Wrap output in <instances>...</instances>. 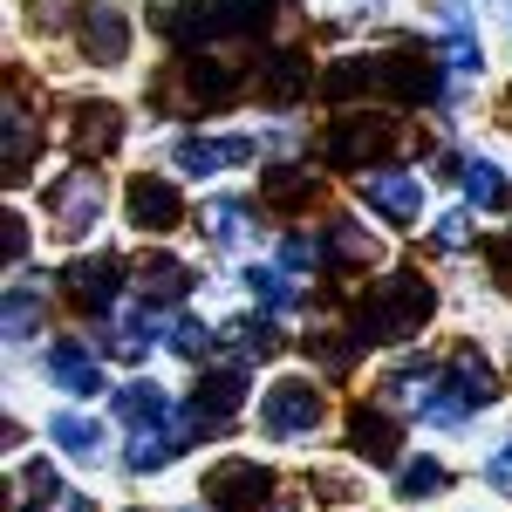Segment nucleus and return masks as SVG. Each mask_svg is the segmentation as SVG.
Wrapping results in <instances>:
<instances>
[{
    "label": "nucleus",
    "instance_id": "f8f14e48",
    "mask_svg": "<svg viewBox=\"0 0 512 512\" xmlns=\"http://www.w3.org/2000/svg\"><path fill=\"white\" fill-rule=\"evenodd\" d=\"M35 158H41V117L35 103H28V82L14 76L7 82V185H28L35 178Z\"/></svg>",
    "mask_w": 512,
    "mask_h": 512
},
{
    "label": "nucleus",
    "instance_id": "9b49d317",
    "mask_svg": "<svg viewBox=\"0 0 512 512\" xmlns=\"http://www.w3.org/2000/svg\"><path fill=\"white\" fill-rule=\"evenodd\" d=\"M123 219H130L144 239H158V233H171V226H185V198H178V185H171V178L137 171V178L123 185Z\"/></svg>",
    "mask_w": 512,
    "mask_h": 512
},
{
    "label": "nucleus",
    "instance_id": "f257e3e1",
    "mask_svg": "<svg viewBox=\"0 0 512 512\" xmlns=\"http://www.w3.org/2000/svg\"><path fill=\"white\" fill-rule=\"evenodd\" d=\"M431 315H437V287L417 274V267H396V274H383L362 294L349 335L362 349H390V342H417V335L431 328Z\"/></svg>",
    "mask_w": 512,
    "mask_h": 512
},
{
    "label": "nucleus",
    "instance_id": "ea45409f",
    "mask_svg": "<svg viewBox=\"0 0 512 512\" xmlns=\"http://www.w3.org/2000/svg\"><path fill=\"white\" fill-rule=\"evenodd\" d=\"M485 485H492V492H506V499H512V437L499 444V451H492V458H485Z\"/></svg>",
    "mask_w": 512,
    "mask_h": 512
},
{
    "label": "nucleus",
    "instance_id": "7c9ffc66",
    "mask_svg": "<svg viewBox=\"0 0 512 512\" xmlns=\"http://www.w3.org/2000/svg\"><path fill=\"white\" fill-rule=\"evenodd\" d=\"M7 342H35L41 328H48V301H41V287H21V280H14V287H7Z\"/></svg>",
    "mask_w": 512,
    "mask_h": 512
},
{
    "label": "nucleus",
    "instance_id": "f3484780",
    "mask_svg": "<svg viewBox=\"0 0 512 512\" xmlns=\"http://www.w3.org/2000/svg\"><path fill=\"white\" fill-rule=\"evenodd\" d=\"M444 383H451V396L465 403V417H478V410H492L499 396H506V383H499V369L485 362V355L472 349V342H458V349L444 355Z\"/></svg>",
    "mask_w": 512,
    "mask_h": 512
},
{
    "label": "nucleus",
    "instance_id": "a878e982",
    "mask_svg": "<svg viewBox=\"0 0 512 512\" xmlns=\"http://www.w3.org/2000/svg\"><path fill=\"white\" fill-rule=\"evenodd\" d=\"M260 205H267V212H301V205H315V171H301V164H267V171H260Z\"/></svg>",
    "mask_w": 512,
    "mask_h": 512
},
{
    "label": "nucleus",
    "instance_id": "5701e85b",
    "mask_svg": "<svg viewBox=\"0 0 512 512\" xmlns=\"http://www.w3.org/2000/svg\"><path fill=\"white\" fill-rule=\"evenodd\" d=\"M48 437H55V451L76 458V465H103V451H110V431H103L96 417H82V410H55V417H48Z\"/></svg>",
    "mask_w": 512,
    "mask_h": 512
},
{
    "label": "nucleus",
    "instance_id": "f03ea898",
    "mask_svg": "<svg viewBox=\"0 0 512 512\" xmlns=\"http://www.w3.org/2000/svg\"><path fill=\"white\" fill-rule=\"evenodd\" d=\"M239 89H246V69H239L233 55L192 48V55H178V69H171L151 96L164 103V117H205V110H226Z\"/></svg>",
    "mask_w": 512,
    "mask_h": 512
},
{
    "label": "nucleus",
    "instance_id": "6e6552de",
    "mask_svg": "<svg viewBox=\"0 0 512 512\" xmlns=\"http://www.w3.org/2000/svg\"><path fill=\"white\" fill-rule=\"evenodd\" d=\"M164 335H171V321H164V308H151V301H137V315H96V349L110 355V362H144V355L158 349Z\"/></svg>",
    "mask_w": 512,
    "mask_h": 512
},
{
    "label": "nucleus",
    "instance_id": "4c0bfd02",
    "mask_svg": "<svg viewBox=\"0 0 512 512\" xmlns=\"http://www.w3.org/2000/svg\"><path fill=\"white\" fill-rule=\"evenodd\" d=\"M0 260L21 274V260H28V219L21 212H0Z\"/></svg>",
    "mask_w": 512,
    "mask_h": 512
},
{
    "label": "nucleus",
    "instance_id": "e433bc0d",
    "mask_svg": "<svg viewBox=\"0 0 512 512\" xmlns=\"http://www.w3.org/2000/svg\"><path fill=\"white\" fill-rule=\"evenodd\" d=\"M431 246L437 253H465V246H472V212H465V205H458V212H437Z\"/></svg>",
    "mask_w": 512,
    "mask_h": 512
},
{
    "label": "nucleus",
    "instance_id": "37998d69",
    "mask_svg": "<svg viewBox=\"0 0 512 512\" xmlns=\"http://www.w3.org/2000/svg\"><path fill=\"white\" fill-rule=\"evenodd\" d=\"M185 512H205V506H185Z\"/></svg>",
    "mask_w": 512,
    "mask_h": 512
},
{
    "label": "nucleus",
    "instance_id": "c85d7f7f",
    "mask_svg": "<svg viewBox=\"0 0 512 512\" xmlns=\"http://www.w3.org/2000/svg\"><path fill=\"white\" fill-rule=\"evenodd\" d=\"M246 287H253L260 315H287V308L301 301V287H294V267H280V260H260V267H246Z\"/></svg>",
    "mask_w": 512,
    "mask_h": 512
},
{
    "label": "nucleus",
    "instance_id": "2f4dec72",
    "mask_svg": "<svg viewBox=\"0 0 512 512\" xmlns=\"http://www.w3.org/2000/svg\"><path fill=\"white\" fill-rule=\"evenodd\" d=\"M437 492H451V472H444L437 458H403V465H396V499H403V506H424Z\"/></svg>",
    "mask_w": 512,
    "mask_h": 512
},
{
    "label": "nucleus",
    "instance_id": "bb28decb",
    "mask_svg": "<svg viewBox=\"0 0 512 512\" xmlns=\"http://www.w3.org/2000/svg\"><path fill=\"white\" fill-rule=\"evenodd\" d=\"M226 349L239 355V362H274L287 342H280V328H274V315H246V321H226V335H219Z\"/></svg>",
    "mask_w": 512,
    "mask_h": 512
},
{
    "label": "nucleus",
    "instance_id": "a211bd4d",
    "mask_svg": "<svg viewBox=\"0 0 512 512\" xmlns=\"http://www.w3.org/2000/svg\"><path fill=\"white\" fill-rule=\"evenodd\" d=\"M41 369L62 396H96L103 390V349L96 342H48L41 349Z\"/></svg>",
    "mask_w": 512,
    "mask_h": 512
},
{
    "label": "nucleus",
    "instance_id": "dca6fc26",
    "mask_svg": "<svg viewBox=\"0 0 512 512\" xmlns=\"http://www.w3.org/2000/svg\"><path fill=\"white\" fill-rule=\"evenodd\" d=\"M260 158V137H178V151L171 164L185 171V178H219V171H233V164H253Z\"/></svg>",
    "mask_w": 512,
    "mask_h": 512
},
{
    "label": "nucleus",
    "instance_id": "c9c22d12",
    "mask_svg": "<svg viewBox=\"0 0 512 512\" xmlns=\"http://www.w3.org/2000/svg\"><path fill=\"white\" fill-rule=\"evenodd\" d=\"M212 342H219V335H212L205 321H192V315H171V335H164V349H178L185 362H198V355L212 349Z\"/></svg>",
    "mask_w": 512,
    "mask_h": 512
},
{
    "label": "nucleus",
    "instance_id": "aec40b11",
    "mask_svg": "<svg viewBox=\"0 0 512 512\" xmlns=\"http://www.w3.org/2000/svg\"><path fill=\"white\" fill-rule=\"evenodd\" d=\"M437 178H458L465 205H478V212H506L512 205V178L492 158H437Z\"/></svg>",
    "mask_w": 512,
    "mask_h": 512
},
{
    "label": "nucleus",
    "instance_id": "a19ab883",
    "mask_svg": "<svg viewBox=\"0 0 512 512\" xmlns=\"http://www.w3.org/2000/svg\"><path fill=\"white\" fill-rule=\"evenodd\" d=\"M308 492H315V499H328V506L355 499V492H349V478H308Z\"/></svg>",
    "mask_w": 512,
    "mask_h": 512
},
{
    "label": "nucleus",
    "instance_id": "72a5a7b5",
    "mask_svg": "<svg viewBox=\"0 0 512 512\" xmlns=\"http://www.w3.org/2000/svg\"><path fill=\"white\" fill-rule=\"evenodd\" d=\"M212 28L219 35H267L274 28V0H212Z\"/></svg>",
    "mask_w": 512,
    "mask_h": 512
},
{
    "label": "nucleus",
    "instance_id": "58836bf2",
    "mask_svg": "<svg viewBox=\"0 0 512 512\" xmlns=\"http://www.w3.org/2000/svg\"><path fill=\"white\" fill-rule=\"evenodd\" d=\"M485 267H492V280H499V294H512V226L485 239Z\"/></svg>",
    "mask_w": 512,
    "mask_h": 512
},
{
    "label": "nucleus",
    "instance_id": "c03bdc74",
    "mask_svg": "<svg viewBox=\"0 0 512 512\" xmlns=\"http://www.w3.org/2000/svg\"><path fill=\"white\" fill-rule=\"evenodd\" d=\"M506 14H512V0H506Z\"/></svg>",
    "mask_w": 512,
    "mask_h": 512
},
{
    "label": "nucleus",
    "instance_id": "79ce46f5",
    "mask_svg": "<svg viewBox=\"0 0 512 512\" xmlns=\"http://www.w3.org/2000/svg\"><path fill=\"white\" fill-rule=\"evenodd\" d=\"M48 512H96V506H89L82 492H62V499H55V506H48Z\"/></svg>",
    "mask_w": 512,
    "mask_h": 512
},
{
    "label": "nucleus",
    "instance_id": "ddd939ff",
    "mask_svg": "<svg viewBox=\"0 0 512 512\" xmlns=\"http://www.w3.org/2000/svg\"><path fill=\"white\" fill-rule=\"evenodd\" d=\"M362 205L390 226H417L424 219V185L403 164H383V171H362Z\"/></svg>",
    "mask_w": 512,
    "mask_h": 512
},
{
    "label": "nucleus",
    "instance_id": "2eb2a0df",
    "mask_svg": "<svg viewBox=\"0 0 512 512\" xmlns=\"http://www.w3.org/2000/svg\"><path fill=\"white\" fill-rule=\"evenodd\" d=\"M62 294L76 301L82 315H110L123 294V260L117 253H89V260H76L69 274H62Z\"/></svg>",
    "mask_w": 512,
    "mask_h": 512
},
{
    "label": "nucleus",
    "instance_id": "412c9836",
    "mask_svg": "<svg viewBox=\"0 0 512 512\" xmlns=\"http://www.w3.org/2000/svg\"><path fill=\"white\" fill-rule=\"evenodd\" d=\"M308 89H315V69H308L301 48H267V55H260V96H267L274 110H294Z\"/></svg>",
    "mask_w": 512,
    "mask_h": 512
},
{
    "label": "nucleus",
    "instance_id": "39448f33",
    "mask_svg": "<svg viewBox=\"0 0 512 512\" xmlns=\"http://www.w3.org/2000/svg\"><path fill=\"white\" fill-rule=\"evenodd\" d=\"M41 205H48V226L62 239H89L96 219H103V164H69V171L41 192Z\"/></svg>",
    "mask_w": 512,
    "mask_h": 512
},
{
    "label": "nucleus",
    "instance_id": "b1692460",
    "mask_svg": "<svg viewBox=\"0 0 512 512\" xmlns=\"http://www.w3.org/2000/svg\"><path fill=\"white\" fill-rule=\"evenodd\" d=\"M192 280H198V274L185 267V260H171V253H151V260L137 267V294H144L151 308H178V301L192 294Z\"/></svg>",
    "mask_w": 512,
    "mask_h": 512
},
{
    "label": "nucleus",
    "instance_id": "9d476101",
    "mask_svg": "<svg viewBox=\"0 0 512 512\" xmlns=\"http://www.w3.org/2000/svg\"><path fill=\"white\" fill-rule=\"evenodd\" d=\"M342 431H349V451L362 465H376V472L403 465V424L390 417V403H355L342 417Z\"/></svg>",
    "mask_w": 512,
    "mask_h": 512
},
{
    "label": "nucleus",
    "instance_id": "f704fd0d",
    "mask_svg": "<svg viewBox=\"0 0 512 512\" xmlns=\"http://www.w3.org/2000/svg\"><path fill=\"white\" fill-rule=\"evenodd\" d=\"M437 62H444L451 76H478V69H485V48H478L472 28H451V35L437 41Z\"/></svg>",
    "mask_w": 512,
    "mask_h": 512
},
{
    "label": "nucleus",
    "instance_id": "7ed1b4c3",
    "mask_svg": "<svg viewBox=\"0 0 512 512\" xmlns=\"http://www.w3.org/2000/svg\"><path fill=\"white\" fill-rule=\"evenodd\" d=\"M396 117L390 110H342V117L328 123V137H321V158L335 164V171H369V164H383L396 151Z\"/></svg>",
    "mask_w": 512,
    "mask_h": 512
},
{
    "label": "nucleus",
    "instance_id": "6ab92c4d",
    "mask_svg": "<svg viewBox=\"0 0 512 512\" xmlns=\"http://www.w3.org/2000/svg\"><path fill=\"white\" fill-rule=\"evenodd\" d=\"M151 35L164 48H178V55L205 48V35H219L212 28V0H151Z\"/></svg>",
    "mask_w": 512,
    "mask_h": 512
},
{
    "label": "nucleus",
    "instance_id": "c756f323",
    "mask_svg": "<svg viewBox=\"0 0 512 512\" xmlns=\"http://www.w3.org/2000/svg\"><path fill=\"white\" fill-rule=\"evenodd\" d=\"M110 410H117L130 431H144V424H171V396H164L158 383H123V390L110 396Z\"/></svg>",
    "mask_w": 512,
    "mask_h": 512
},
{
    "label": "nucleus",
    "instance_id": "4468645a",
    "mask_svg": "<svg viewBox=\"0 0 512 512\" xmlns=\"http://www.w3.org/2000/svg\"><path fill=\"white\" fill-rule=\"evenodd\" d=\"M76 48H82V62L117 69L123 55H130V21H123L110 0H82V14H76Z\"/></svg>",
    "mask_w": 512,
    "mask_h": 512
},
{
    "label": "nucleus",
    "instance_id": "cd10ccee",
    "mask_svg": "<svg viewBox=\"0 0 512 512\" xmlns=\"http://www.w3.org/2000/svg\"><path fill=\"white\" fill-rule=\"evenodd\" d=\"M198 233L212 239V246H246V239H253V205H246V198H212V205L198 212Z\"/></svg>",
    "mask_w": 512,
    "mask_h": 512
},
{
    "label": "nucleus",
    "instance_id": "473e14b6",
    "mask_svg": "<svg viewBox=\"0 0 512 512\" xmlns=\"http://www.w3.org/2000/svg\"><path fill=\"white\" fill-rule=\"evenodd\" d=\"M55 499H62V472H55L48 458L21 465V478H14V512H48Z\"/></svg>",
    "mask_w": 512,
    "mask_h": 512
},
{
    "label": "nucleus",
    "instance_id": "20e7f679",
    "mask_svg": "<svg viewBox=\"0 0 512 512\" xmlns=\"http://www.w3.org/2000/svg\"><path fill=\"white\" fill-rule=\"evenodd\" d=\"M321 424H328V396L308 376H287V383H274V390L260 396V431L274 437V444H308Z\"/></svg>",
    "mask_w": 512,
    "mask_h": 512
},
{
    "label": "nucleus",
    "instance_id": "0eeeda50",
    "mask_svg": "<svg viewBox=\"0 0 512 512\" xmlns=\"http://www.w3.org/2000/svg\"><path fill=\"white\" fill-rule=\"evenodd\" d=\"M274 499V472L260 458H219L205 472V506L212 512H267Z\"/></svg>",
    "mask_w": 512,
    "mask_h": 512
},
{
    "label": "nucleus",
    "instance_id": "4be33fe9",
    "mask_svg": "<svg viewBox=\"0 0 512 512\" xmlns=\"http://www.w3.org/2000/svg\"><path fill=\"white\" fill-rule=\"evenodd\" d=\"M185 444H192V431H185L178 417H171V424H144V431H130V444H123V465H130V472H164Z\"/></svg>",
    "mask_w": 512,
    "mask_h": 512
},
{
    "label": "nucleus",
    "instance_id": "1a4fd4ad",
    "mask_svg": "<svg viewBox=\"0 0 512 512\" xmlns=\"http://www.w3.org/2000/svg\"><path fill=\"white\" fill-rule=\"evenodd\" d=\"M62 144H69V158L76 164H103L110 151L123 144V110L117 103H69V117H62Z\"/></svg>",
    "mask_w": 512,
    "mask_h": 512
},
{
    "label": "nucleus",
    "instance_id": "423d86ee",
    "mask_svg": "<svg viewBox=\"0 0 512 512\" xmlns=\"http://www.w3.org/2000/svg\"><path fill=\"white\" fill-rule=\"evenodd\" d=\"M239 403H246V362H219V369H205V376L192 383L178 424H185L192 437H219L239 417Z\"/></svg>",
    "mask_w": 512,
    "mask_h": 512
},
{
    "label": "nucleus",
    "instance_id": "393cba45",
    "mask_svg": "<svg viewBox=\"0 0 512 512\" xmlns=\"http://www.w3.org/2000/svg\"><path fill=\"white\" fill-rule=\"evenodd\" d=\"M321 239H328V274H355V267H369L376 260V239H369V226L362 219H328L321 226Z\"/></svg>",
    "mask_w": 512,
    "mask_h": 512
}]
</instances>
